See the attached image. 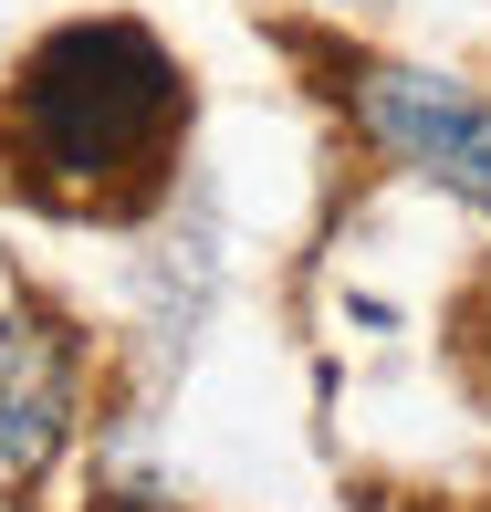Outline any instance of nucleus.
<instances>
[{
  "label": "nucleus",
  "mask_w": 491,
  "mask_h": 512,
  "mask_svg": "<svg viewBox=\"0 0 491 512\" xmlns=\"http://www.w3.org/2000/svg\"><path fill=\"white\" fill-rule=\"evenodd\" d=\"M356 115L397 168H418L439 189H460L471 209H491V95H471L450 74H418V63H366Z\"/></svg>",
  "instance_id": "nucleus-2"
},
{
  "label": "nucleus",
  "mask_w": 491,
  "mask_h": 512,
  "mask_svg": "<svg viewBox=\"0 0 491 512\" xmlns=\"http://www.w3.org/2000/svg\"><path fill=\"white\" fill-rule=\"evenodd\" d=\"M335 11H377V0H335Z\"/></svg>",
  "instance_id": "nucleus-4"
},
{
  "label": "nucleus",
  "mask_w": 491,
  "mask_h": 512,
  "mask_svg": "<svg viewBox=\"0 0 491 512\" xmlns=\"http://www.w3.org/2000/svg\"><path fill=\"white\" fill-rule=\"evenodd\" d=\"M178 126H189V74L136 21H63L53 42H32L11 105H0V147H11L21 189L42 199L147 189Z\"/></svg>",
  "instance_id": "nucleus-1"
},
{
  "label": "nucleus",
  "mask_w": 491,
  "mask_h": 512,
  "mask_svg": "<svg viewBox=\"0 0 491 512\" xmlns=\"http://www.w3.org/2000/svg\"><path fill=\"white\" fill-rule=\"evenodd\" d=\"M74 439V345L32 314H0V481H42Z\"/></svg>",
  "instance_id": "nucleus-3"
}]
</instances>
